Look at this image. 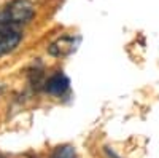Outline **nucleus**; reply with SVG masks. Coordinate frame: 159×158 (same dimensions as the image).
Instances as JSON below:
<instances>
[{
    "label": "nucleus",
    "instance_id": "6",
    "mask_svg": "<svg viewBox=\"0 0 159 158\" xmlns=\"http://www.w3.org/2000/svg\"><path fill=\"white\" fill-rule=\"evenodd\" d=\"M2 93H3V86L0 85V96H2Z\"/></svg>",
    "mask_w": 159,
    "mask_h": 158
},
{
    "label": "nucleus",
    "instance_id": "3",
    "mask_svg": "<svg viewBox=\"0 0 159 158\" xmlns=\"http://www.w3.org/2000/svg\"><path fill=\"white\" fill-rule=\"evenodd\" d=\"M76 43H78V38H73V37H61L59 40L52 42L48 48L49 55L52 56H67L70 53L75 51L76 48Z\"/></svg>",
    "mask_w": 159,
    "mask_h": 158
},
{
    "label": "nucleus",
    "instance_id": "1",
    "mask_svg": "<svg viewBox=\"0 0 159 158\" xmlns=\"http://www.w3.org/2000/svg\"><path fill=\"white\" fill-rule=\"evenodd\" d=\"M34 5L29 0H13L0 11V27H19L34 16Z\"/></svg>",
    "mask_w": 159,
    "mask_h": 158
},
{
    "label": "nucleus",
    "instance_id": "2",
    "mask_svg": "<svg viewBox=\"0 0 159 158\" xmlns=\"http://www.w3.org/2000/svg\"><path fill=\"white\" fill-rule=\"evenodd\" d=\"M22 34L18 27H0V58L13 51L21 42Z\"/></svg>",
    "mask_w": 159,
    "mask_h": 158
},
{
    "label": "nucleus",
    "instance_id": "5",
    "mask_svg": "<svg viewBox=\"0 0 159 158\" xmlns=\"http://www.w3.org/2000/svg\"><path fill=\"white\" fill-rule=\"evenodd\" d=\"M52 158H76V153L72 146H62L54 152Z\"/></svg>",
    "mask_w": 159,
    "mask_h": 158
},
{
    "label": "nucleus",
    "instance_id": "4",
    "mask_svg": "<svg viewBox=\"0 0 159 158\" xmlns=\"http://www.w3.org/2000/svg\"><path fill=\"white\" fill-rule=\"evenodd\" d=\"M69 85H70L69 78L65 77L64 74L57 72L52 77H49V80L46 82L45 89L48 91L49 94H52V96H61V94H64L65 91L69 89Z\"/></svg>",
    "mask_w": 159,
    "mask_h": 158
}]
</instances>
